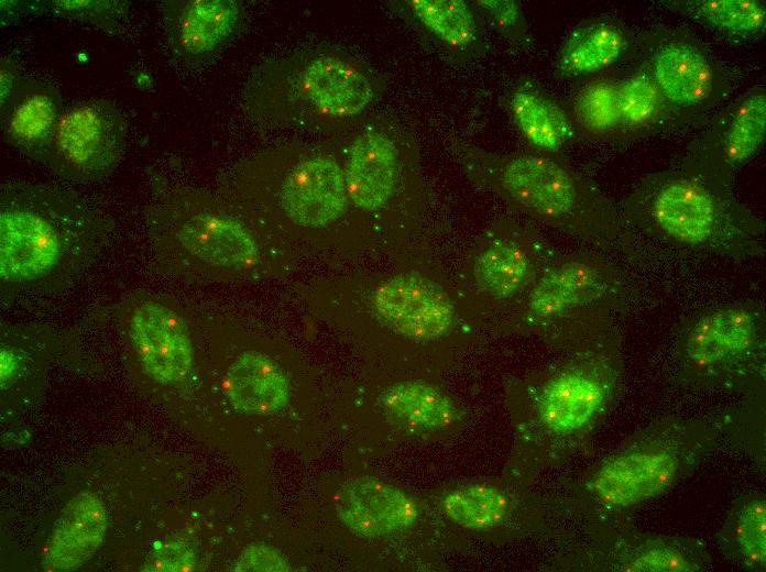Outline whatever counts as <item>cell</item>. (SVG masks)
I'll return each instance as SVG.
<instances>
[{
	"label": "cell",
	"mask_w": 766,
	"mask_h": 572,
	"mask_svg": "<svg viewBox=\"0 0 766 572\" xmlns=\"http://www.w3.org/2000/svg\"><path fill=\"white\" fill-rule=\"evenodd\" d=\"M112 222L64 188L19 182L0 193V285L4 296L67 287L105 249Z\"/></svg>",
	"instance_id": "6da1fadb"
},
{
	"label": "cell",
	"mask_w": 766,
	"mask_h": 572,
	"mask_svg": "<svg viewBox=\"0 0 766 572\" xmlns=\"http://www.w3.org/2000/svg\"><path fill=\"white\" fill-rule=\"evenodd\" d=\"M624 223L652 239L745 262L765 253V224L733 184L688 160L642 177L626 196Z\"/></svg>",
	"instance_id": "7a4b0ae2"
},
{
	"label": "cell",
	"mask_w": 766,
	"mask_h": 572,
	"mask_svg": "<svg viewBox=\"0 0 766 572\" xmlns=\"http://www.w3.org/2000/svg\"><path fill=\"white\" fill-rule=\"evenodd\" d=\"M497 165L501 189L523 210L609 251L634 254L630 231L614 204L559 162L517 153L500 158Z\"/></svg>",
	"instance_id": "3957f363"
},
{
	"label": "cell",
	"mask_w": 766,
	"mask_h": 572,
	"mask_svg": "<svg viewBox=\"0 0 766 572\" xmlns=\"http://www.w3.org/2000/svg\"><path fill=\"white\" fill-rule=\"evenodd\" d=\"M765 310L746 299L709 307L686 322L675 362L680 381L699 388L742 389L762 377Z\"/></svg>",
	"instance_id": "277c9868"
},
{
	"label": "cell",
	"mask_w": 766,
	"mask_h": 572,
	"mask_svg": "<svg viewBox=\"0 0 766 572\" xmlns=\"http://www.w3.org/2000/svg\"><path fill=\"white\" fill-rule=\"evenodd\" d=\"M694 427L687 420H666L647 429L599 465L589 490L602 505L617 509L660 495L705 451L709 439Z\"/></svg>",
	"instance_id": "5b68a950"
},
{
	"label": "cell",
	"mask_w": 766,
	"mask_h": 572,
	"mask_svg": "<svg viewBox=\"0 0 766 572\" xmlns=\"http://www.w3.org/2000/svg\"><path fill=\"white\" fill-rule=\"evenodd\" d=\"M626 301L623 278L611 264L576 256L550 266L537 278L526 297L525 309L534 323L550 324L586 314L612 328Z\"/></svg>",
	"instance_id": "8992f818"
},
{
	"label": "cell",
	"mask_w": 766,
	"mask_h": 572,
	"mask_svg": "<svg viewBox=\"0 0 766 572\" xmlns=\"http://www.w3.org/2000/svg\"><path fill=\"white\" fill-rule=\"evenodd\" d=\"M125 125L109 101L90 99L62 111L39 162L74 182H95L114 170L123 154Z\"/></svg>",
	"instance_id": "52a82bcc"
},
{
	"label": "cell",
	"mask_w": 766,
	"mask_h": 572,
	"mask_svg": "<svg viewBox=\"0 0 766 572\" xmlns=\"http://www.w3.org/2000/svg\"><path fill=\"white\" fill-rule=\"evenodd\" d=\"M617 339L613 333L589 362L559 371L543 383L535 410L549 431L577 432L610 407L621 383Z\"/></svg>",
	"instance_id": "ba28073f"
},
{
	"label": "cell",
	"mask_w": 766,
	"mask_h": 572,
	"mask_svg": "<svg viewBox=\"0 0 766 572\" xmlns=\"http://www.w3.org/2000/svg\"><path fill=\"white\" fill-rule=\"evenodd\" d=\"M122 304L128 337L144 374L160 385L184 382L194 367V348L182 316L149 292H135Z\"/></svg>",
	"instance_id": "9c48e42d"
},
{
	"label": "cell",
	"mask_w": 766,
	"mask_h": 572,
	"mask_svg": "<svg viewBox=\"0 0 766 572\" xmlns=\"http://www.w3.org/2000/svg\"><path fill=\"white\" fill-rule=\"evenodd\" d=\"M146 227L153 249L176 244L209 268L239 272L259 261V248L250 230L223 212L201 210L174 222L149 209Z\"/></svg>",
	"instance_id": "30bf717a"
},
{
	"label": "cell",
	"mask_w": 766,
	"mask_h": 572,
	"mask_svg": "<svg viewBox=\"0 0 766 572\" xmlns=\"http://www.w3.org/2000/svg\"><path fill=\"white\" fill-rule=\"evenodd\" d=\"M766 133V94L755 86L711 123L686 160L733 184L735 174L759 151Z\"/></svg>",
	"instance_id": "8fae6325"
},
{
	"label": "cell",
	"mask_w": 766,
	"mask_h": 572,
	"mask_svg": "<svg viewBox=\"0 0 766 572\" xmlns=\"http://www.w3.org/2000/svg\"><path fill=\"white\" fill-rule=\"evenodd\" d=\"M373 306L389 327L417 340L445 336L455 318L446 293L427 278L412 274L394 276L380 284L373 295Z\"/></svg>",
	"instance_id": "7c38bea8"
},
{
	"label": "cell",
	"mask_w": 766,
	"mask_h": 572,
	"mask_svg": "<svg viewBox=\"0 0 766 572\" xmlns=\"http://www.w3.org/2000/svg\"><path fill=\"white\" fill-rule=\"evenodd\" d=\"M647 73L670 108L696 110L718 92L721 79L708 53L692 41L665 40L650 55Z\"/></svg>",
	"instance_id": "4fadbf2b"
},
{
	"label": "cell",
	"mask_w": 766,
	"mask_h": 572,
	"mask_svg": "<svg viewBox=\"0 0 766 572\" xmlns=\"http://www.w3.org/2000/svg\"><path fill=\"white\" fill-rule=\"evenodd\" d=\"M335 510L350 531L363 537L406 529L418 517L415 502L405 492L371 476L343 484L336 495Z\"/></svg>",
	"instance_id": "5bb4252c"
},
{
	"label": "cell",
	"mask_w": 766,
	"mask_h": 572,
	"mask_svg": "<svg viewBox=\"0 0 766 572\" xmlns=\"http://www.w3.org/2000/svg\"><path fill=\"white\" fill-rule=\"evenodd\" d=\"M344 173L331 158L315 156L297 164L282 187V206L289 219L306 228L327 226L346 210Z\"/></svg>",
	"instance_id": "9a60e30c"
},
{
	"label": "cell",
	"mask_w": 766,
	"mask_h": 572,
	"mask_svg": "<svg viewBox=\"0 0 766 572\" xmlns=\"http://www.w3.org/2000/svg\"><path fill=\"white\" fill-rule=\"evenodd\" d=\"M108 528V514L92 492L73 496L56 520L48 540L43 569L70 571L87 562L101 546Z\"/></svg>",
	"instance_id": "2e32d148"
},
{
	"label": "cell",
	"mask_w": 766,
	"mask_h": 572,
	"mask_svg": "<svg viewBox=\"0 0 766 572\" xmlns=\"http://www.w3.org/2000/svg\"><path fill=\"white\" fill-rule=\"evenodd\" d=\"M222 392L239 413L266 416L282 410L289 400V383L282 367L258 351L241 353L227 369Z\"/></svg>",
	"instance_id": "e0dca14e"
},
{
	"label": "cell",
	"mask_w": 766,
	"mask_h": 572,
	"mask_svg": "<svg viewBox=\"0 0 766 572\" xmlns=\"http://www.w3.org/2000/svg\"><path fill=\"white\" fill-rule=\"evenodd\" d=\"M397 151L393 142L379 132H365L351 145L344 172L348 197L359 208L383 207L395 187Z\"/></svg>",
	"instance_id": "ac0fdd59"
},
{
	"label": "cell",
	"mask_w": 766,
	"mask_h": 572,
	"mask_svg": "<svg viewBox=\"0 0 766 572\" xmlns=\"http://www.w3.org/2000/svg\"><path fill=\"white\" fill-rule=\"evenodd\" d=\"M2 125L14 145L37 162L62 113L57 94L41 84H18L1 103Z\"/></svg>",
	"instance_id": "d6986e66"
},
{
	"label": "cell",
	"mask_w": 766,
	"mask_h": 572,
	"mask_svg": "<svg viewBox=\"0 0 766 572\" xmlns=\"http://www.w3.org/2000/svg\"><path fill=\"white\" fill-rule=\"evenodd\" d=\"M306 97L321 111L333 117L360 113L372 100L369 79L348 63L321 56L308 64L303 75Z\"/></svg>",
	"instance_id": "ffe728a7"
},
{
	"label": "cell",
	"mask_w": 766,
	"mask_h": 572,
	"mask_svg": "<svg viewBox=\"0 0 766 572\" xmlns=\"http://www.w3.org/2000/svg\"><path fill=\"white\" fill-rule=\"evenodd\" d=\"M698 541L674 537H641L619 542L609 557V570L625 572H693L708 566Z\"/></svg>",
	"instance_id": "44dd1931"
},
{
	"label": "cell",
	"mask_w": 766,
	"mask_h": 572,
	"mask_svg": "<svg viewBox=\"0 0 766 572\" xmlns=\"http://www.w3.org/2000/svg\"><path fill=\"white\" fill-rule=\"evenodd\" d=\"M239 14V6L232 0L187 1L174 22L175 40L187 54L211 52L233 32Z\"/></svg>",
	"instance_id": "7402d4cb"
},
{
	"label": "cell",
	"mask_w": 766,
	"mask_h": 572,
	"mask_svg": "<svg viewBox=\"0 0 766 572\" xmlns=\"http://www.w3.org/2000/svg\"><path fill=\"white\" fill-rule=\"evenodd\" d=\"M725 556L743 568L762 571L766 566V502L752 493L731 508L720 530Z\"/></svg>",
	"instance_id": "603a6c76"
},
{
	"label": "cell",
	"mask_w": 766,
	"mask_h": 572,
	"mask_svg": "<svg viewBox=\"0 0 766 572\" xmlns=\"http://www.w3.org/2000/svg\"><path fill=\"white\" fill-rule=\"evenodd\" d=\"M381 402L392 417L418 430L446 429L458 419V409L451 399L424 382L395 383L383 392Z\"/></svg>",
	"instance_id": "cb8c5ba5"
},
{
	"label": "cell",
	"mask_w": 766,
	"mask_h": 572,
	"mask_svg": "<svg viewBox=\"0 0 766 572\" xmlns=\"http://www.w3.org/2000/svg\"><path fill=\"white\" fill-rule=\"evenodd\" d=\"M627 41L622 29L611 21H594L574 30L559 54V68L579 76L613 65L623 54Z\"/></svg>",
	"instance_id": "d4e9b609"
},
{
	"label": "cell",
	"mask_w": 766,
	"mask_h": 572,
	"mask_svg": "<svg viewBox=\"0 0 766 572\" xmlns=\"http://www.w3.org/2000/svg\"><path fill=\"white\" fill-rule=\"evenodd\" d=\"M510 109L524 138L535 147L556 152L570 135L566 114L544 95L527 88L516 90L510 99Z\"/></svg>",
	"instance_id": "484cf974"
},
{
	"label": "cell",
	"mask_w": 766,
	"mask_h": 572,
	"mask_svg": "<svg viewBox=\"0 0 766 572\" xmlns=\"http://www.w3.org/2000/svg\"><path fill=\"white\" fill-rule=\"evenodd\" d=\"M672 11L692 18L720 32L735 36H755L766 24L765 3L757 0H674Z\"/></svg>",
	"instance_id": "4316f807"
},
{
	"label": "cell",
	"mask_w": 766,
	"mask_h": 572,
	"mask_svg": "<svg viewBox=\"0 0 766 572\" xmlns=\"http://www.w3.org/2000/svg\"><path fill=\"white\" fill-rule=\"evenodd\" d=\"M533 268V255L525 244L500 242L479 256L474 276L489 294L497 298H510L527 285Z\"/></svg>",
	"instance_id": "83f0119b"
},
{
	"label": "cell",
	"mask_w": 766,
	"mask_h": 572,
	"mask_svg": "<svg viewBox=\"0 0 766 572\" xmlns=\"http://www.w3.org/2000/svg\"><path fill=\"white\" fill-rule=\"evenodd\" d=\"M442 508L458 525L488 529L500 525L508 514L510 502L500 490L488 485H469L445 495Z\"/></svg>",
	"instance_id": "f1b7e54d"
},
{
	"label": "cell",
	"mask_w": 766,
	"mask_h": 572,
	"mask_svg": "<svg viewBox=\"0 0 766 572\" xmlns=\"http://www.w3.org/2000/svg\"><path fill=\"white\" fill-rule=\"evenodd\" d=\"M411 8L418 20L438 38L453 47H464L475 37V22L461 0H413Z\"/></svg>",
	"instance_id": "f546056e"
},
{
	"label": "cell",
	"mask_w": 766,
	"mask_h": 572,
	"mask_svg": "<svg viewBox=\"0 0 766 572\" xmlns=\"http://www.w3.org/2000/svg\"><path fill=\"white\" fill-rule=\"evenodd\" d=\"M580 124L595 134H606L622 125L619 86L608 79L594 80L582 88L574 101Z\"/></svg>",
	"instance_id": "4dcf8cb0"
},
{
	"label": "cell",
	"mask_w": 766,
	"mask_h": 572,
	"mask_svg": "<svg viewBox=\"0 0 766 572\" xmlns=\"http://www.w3.org/2000/svg\"><path fill=\"white\" fill-rule=\"evenodd\" d=\"M617 86L622 125L646 127L668 107L647 70L627 76Z\"/></svg>",
	"instance_id": "1f68e13d"
},
{
	"label": "cell",
	"mask_w": 766,
	"mask_h": 572,
	"mask_svg": "<svg viewBox=\"0 0 766 572\" xmlns=\"http://www.w3.org/2000/svg\"><path fill=\"white\" fill-rule=\"evenodd\" d=\"M57 13L99 25L102 30H117L127 14V4L121 1H52Z\"/></svg>",
	"instance_id": "d6a6232c"
},
{
	"label": "cell",
	"mask_w": 766,
	"mask_h": 572,
	"mask_svg": "<svg viewBox=\"0 0 766 572\" xmlns=\"http://www.w3.org/2000/svg\"><path fill=\"white\" fill-rule=\"evenodd\" d=\"M140 570L146 572H190L196 570V554L192 547L185 542L168 541L152 550Z\"/></svg>",
	"instance_id": "836d02e7"
},
{
	"label": "cell",
	"mask_w": 766,
	"mask_h": 572,
	"mask_svg": "<svg viewBox=\"0 0 766 572\" xmlns=\"http://www.w3.org/2000/svg\"><path fill=\"white\" fill-rule=\"evenodd\" d=\"M289 569L291 566L285 557L278 550L266 544L247 547L239 556L233 568L238 572H282Z\"/></svg>",
	"instance_id": "e575fe53"
},
{
	"label": "cell",
	"mask_w": 766,
	"mask_h": 572,
	"mask_svg": "<svg viewBox=\"0 0 766 572\" xmlns=\"http://www.w3.org/2000/svg\"><path fill=\"white\" fill-rule=\"evenodd\" d=\"M479 7L489 12L495 23L502 29H511L523 21L521 6L512 0L478 1Z\"/></svg>",
	"instance_id": "d590c367"
},
{
	"label": "cell",
	"mask_w": 766,
	"mask_h": 572,
	"mask_svg": "<svg viewBox=\"0 0 766 572\" xmlns=\"http://www.w3.org/2000/svg\"><path fill=\"white\" fill-rule=\"evenodd\" d=\"M1 103L7 100L15 85L18 84L15 69L12 63L2 61L1 63Z\"/></svg>",
	"instance_id": "8d00e7d4"
}]
</instances>
